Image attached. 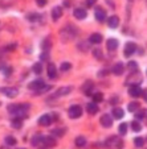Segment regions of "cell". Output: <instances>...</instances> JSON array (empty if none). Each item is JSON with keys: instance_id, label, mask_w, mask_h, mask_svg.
I'll return each mask as SVG.
<instances>
[{"instance_id": "cell-14", "label": "cell", "mask_w": 147, "mask_h": 149, "mask_svg": "<svg viewBox=\"0 0 147 149\" xmlns=\"http://www.w3.org/2000/svg\"><path fill=\"white\" fill-rule=\"evenodd\" d=\"M46 71H48V77L51 79H54L57 77V69H56V66H54V63H48Z\"/></svg>"}, {"instance_id": "cell-40", "label": "cell", "mask_w": 147, "mask_h": 149, "mask_svg": "<svg viewBox=\"0 0 147 149\" xmlns=\"http://www.w3.org/2000/svg\"><path fill=\"white\" fill-rule=\"evenodd\" d=\"M93 56L98 59H102V50L101 49H94L93 50Z\"/></svg>"}, {"instance_id": "cell-24", "label": "cell", "mask_w": 147, "mask_h": 149, "mask_svg": "<svg viewBox=\"0 0 147 149\" xmlns=\"http://www.w3.org/2000/svg\"><path fill=\"white\" fill-rule=\"evenodd\" d=\"M21 127H23V119L16 116V118L12 120V128H15V130H20Z\"/></svg>"}, {"instance_id": "cell-30", "label": "cell", "mask_w": 147, "mask_h": 149, "mask_svg": "<svg viewBox=\"0 0 147 149\" xmlns=\"http://www.w3.org/2000/svg\"><path fill=\"white\" fill-rule=\"evenodd\" d=\"M76 145L79 146V148L85 146V145H86V139L84 137V136H78V137L76 139Z\"/></svg>"}, {"instance_id": "cell-34", "label": "cell", "mask_w": 147, "mask_h": 149, "mask_svg": "<svg viewBox=\"0 0 147 149\" xmlns=\"http://www.w3.org/2000/svg\"><path fill=\"white\" fill-rule=\"evenodd\" d=\"M41 48H43L44 52H49V49H51V40L49 38L44 40V42L41 44Z\"/></svg>"}, {"instance_id": "cell-43", "label": "cell", "mask_w": 147, "mask_h": 149, "mask_svg": "<svg viewBox=\"0 0 147 149\" xmlns=\"http://www.w3.org/2000/svg\"><path fill=\"white\" fill-rule=\"evenodd\" d=\"M36 1H37V6H39V7L46 6V0H36Z\"/></svg>"}, {"instance_id": "cell-44", "label": "cell", "mask_w": 147, "mask_h": 149, "mask_svg": "<svg viewBox=\"0 0 147 149\" xmlns=\"http://www.w3.org/2000/svg\"><path fill=\"white\" fill-rule=\"evenodd\" d=\"M97 0H86V4H88V7H93L94 4H96Z\"/></svg>"}, {"instance_id": "cell-19", "label": "cell", "mask_w": 147, "mask_h": 149, "mask_svg": "<svg viewBox=\"0 0 147 149\" xmlns=\"http://www.w3.org/2000/svg\"><path fill=\"white\" fill-rule=\"evenodd\" d=\"M44 141V137H43V135H40V133H36V135L32 137V140H31V144L33 146H39L40 144Z\"/></svg>"}, {"instance_id": "cell-2", "label": "cell", "mask_w": 147, "mask_h": 149, "mask_svg": "<svg viewBox=\"0 0 147 149\" xmlns=\"http://www.w3.org/2000/svg\"><path fill=\"white\" fill-rule=\"evenodd\" d=\"M108 149H122L123 148V141L119 136H110L105 143Z\"/></svg>"}, {"instance_id": "cell-47", "label": "cell", "mask_w": 147, "mask_h": 149, "mask_svg": "<svg viewBox=\"0 0 147 149\" xmlns=\"http://www.w3.org/2000/svg\"><path fill=\"white\" fill-rule=\"evenodd\" d=\"M142 96H143V98H144V100L147 102V90H144V91H143V94H142Z\"/></svg>"}, {"instance_id": "cell-26", "label": "cell", "mask_w": 147, "mask_h": 149, "mask_svg": "<svg viewBox=\"0 0 147 149\" xmlns=\"http://www.w3.org/2000/svg\"><path fill=\"white\" fill-rule=\"evenodd\" d=\"M127 110L130 111V112H136V111L139 110V103L138 102H131V103H129Z\"/></svg>"}, {"instance_id": "cell-46", "label": "cell", "mask_w": 147, "mask_h": 149, "mask_svg": "<svg viewBox=\"0 0 147 149\" xmlns=\"http://www.w3.org/2000/svg\"><path fill=\"white\" fill-rule=\"evenodd\" d=\"M105 74H106V75H108V70H101V73H99L98 75H99V77H103Z\"/></svg>"}, {"instance_id": "cell-8", "label": "cell", "mask_w": 147, "mask_h": 149, "mask_svg": "<svg viewBox=\"0 0 147 149\" xmlns=\"http://www.w3.org/2000/svg\"><path fill=\"white\" fill-rule=\"evenodd\" d=\"M135 50H136L135 44H134V42H127L126 46H124V52H123L124 57H131L134 53H135Z\"/></svg>"}, {"instance_id": "cell-33", "label": "cell", "mask_w": 147, "mask_h": 149, "mask_svg": "<svg viewBox=\"0 0 147 149\" xmlns=\"http://www.w3.org/2000/svg\"><path fill=\"white\" fill-rule=\"evenodd\" d=\"M131 128H133L134 132H141V131H142V125H141V123H139V121H136V120L131 123Z\"/></svg>"}, {"instance_id": "cell-18", "label": "cell", "mask_w": 147, "mask_h": 149, "mask_svg": "<svg viewBox=\"0 0 147 149\" xmlns=\"http://www.w3.org/2000/svg\"><path fill=\"white\" fill-rule=\"evenodd\" d=\"M51 121H52L51 116L43 115L41 118H39V125H41V127H48L49 124H51Z\"/></svg>"}, {"instance_id": "cell-38", "label": "cell", "mask_w": 147, "mask_h": 149, "mask_svg": "<svg viewBox=\"0 0 147 149\" xmlns=\"http://www.w3.org/2000/svg\"><path fill=\"white\" fill-rule=\"evenodd\" d=\"M134 144H135L136 148H142V146L144 145V140L142 137H136L135 140H134Z\"/></svg>"}, {"instance_id": "cell-28", "label": "cell", "mask_w": 147, "mask_h": 149, "mask_svg": "<svg viewBox=\"0 0 147 149\" xmlns=\"http://www.w3.org/2000/svg\"><path fill=\"white\" fill-rule=\"evenodd\" d=\"M65 132H66L65 128H54V130L52 131V135H56V136H58V137H62V136L65 135Z\"/></svg>"}, {"instance_id": "cell-3", "label": "cell", "mask_w": 147, "mask_h": 149, "mask_svg": "<svg viewBox=\"0 0 147 149\" xmlns=\"http://www.w3.org/2000/svg\"><path fill=\"white\" fill-rule=\"evenodd\" d=\"M141 83H142V75L139 71L130 73V75L126 78V84H129V86H139Z\"/></svg>"}, {"instance_id": "cell-13", "label": "cell", "mask_w": 147, "mask_h": 149, "mask_svg": "<svg viewBox=\"0 0 147 149\" xmlns=\"http://www.w3.org/2000/svg\"><path fill=\"white\" fill-rule=\"evenodd\" d=\"M129 93H130V95L133 96V98H139V96H142L143 91H142V88L139 87V86H131Z\"/></svg>"}, {"instance_id": "cell-23", "label": "cell", "mask_w": 147, "mask_h": 149, "mask_svg": "<svg viewBox=\"0 0 147 149\" xmlns=\"http://www.w3.org/2000/svg\"><path fill=\"white\" fill-rule=\"evenodd\" d=\"M44 144H45L46 148H52V146H56V140H54L52 136H48V137H44Z\"/></svg>"}, {"instance_id": "cell-6", "label": "cell", "mask_w": 147, "mask_h": 149, "mask_svg": "<svg viewBox=\"0 0 147 149\" xmlns=\"http://www.w3.org/2000/svg\"><path fill=\"white\" fill-rule=\"evenodd\" d=\"M0 93L4 94L8 98H16L19 95V90L16 87H1L0 88Z\"/></svg>"}, {"instance_id": "cell-45", "label": "cell", "mask_w": 147, "mask_h": 149, "mask_svg": "<svg viewBox=\"0 0 147 149\" xmlns=\"http://www.w3.org/2000/svg\"><path fill=\"white\" fill-rule=\"evenodd\" d=\"M48 52H45V53H44V54H41V56H40V58H41V59H48Z\"/></svg>"}, {"instance_id": "cell-20", "label": "cell", "mask_w": 147, "mask_h": 149, "mask_svg": "<svg viewBox=\"0 0 147 149\" xmlns=\"http://www.w3.org/2000/svg\"><path fill=\"white\" fill-rule=\"evenodd\" d=\"M106 46H108L109 50H115L117 48H118V41H117L115 38H109L108 42H106Z\"/></svg>"}, {"instance_id": "cell-31", "label": "cell", "mask_w": 147, "mask_h": 149, "mask_svg": "<svg viewBox=\"0 0 147 149\" xmlns=\"http://www.w3.org/2000/svg\"><path fill=\"white\" fill-rule=\"evenodd\" d=\"M4 141H6V145H8V146L16 145V139L12 137V136H7V137L4 139Z\"/></svg>"}, {"instance_id": "cell-29", "label": "cell", "mask_w": 147, "mask_h": 149, "mask_svg": "<svg viewBox=\"0 0 147 149\" xmlns=\"http://www.w3.org/2000/svg\"><path fill=\"white\" fill-rule=\"evenodd\" d=\"M90 44H91L90 41H89V42H79V44H78V49L81 52H88L89 48H90Z\"/></svg>"}, {"instance_id": "cell-27", "label": "cell", "mask_w": 147, "mask_h": 149, "mask_svg": "<svg viewBox=\"0 0 147 149\" xmlns=\"http://www.w3.org/2000/svg\"><path fill=\"white\" fill-rule=\"evenodd\" d=\"M127 70L130 73H134V71H138V63L135 61H130L127 63Z\"/></svg>"}, {"instance_id": "cell-15", "label": "cell", "mask_w": 147, "mask_h": 149, "mask_svg": "<svg viewBox=\"0 0 147 149\" xmlns=\"http://www.w3.org/2000/svg\"><path fill=\"white\" fill-rule=\"evenodd\" d=\"M73 15H74V17L78 20H84V19H86V16H88V13H86V11L84 8H76L73 12Z\"/></svg>"}, {"instance_id": "cell-1", "label": "cell", "mask_w": 147, "mask_h": 149, "mask_svg": "<svg viewBox=\"0 0 147 149\" xmlns=\"http://www.w3.org/2000/svg\"><path fill=\"white\" fill-rule=\"evenodd\" d=\"M29 110V104H9L8 106V112L13 116H17V118H21V115L25 118L27 111Z\"/></svg>"}, {"instance_id": "cell-5", "label": "cell", "mask_w": 147, "mask_h": 149, "mask_svg": "<svg viewBox=\"0 0 147 149\" xmlns=\"http://www.w3.org/2000/svg\"><path fill=\"white\" fill-rule=\"evenodd\" d=\"M68 115L70 119H78L82 116V108L79 107V106H77V104H74V106H72L68 110Z\"/></svg>"}, {"instance_id": "cell-4", "label": "cell", "mask_w": 147, "mask_h": 149, "mask_svg": "<svg viewBox=\"0 0 147 149\" xmlns=\"http://www.w3.org/2000/svg\"><path fill=\"white\" fill-rule=\"evenodd\" d=\"M72 91H73V87H72V86H64V87H60L58 90L56 91V93L52 94V95L49 96L48 100H52V99H57V98H61V96H65V95H68V94H70Z\"/></svg>"}, {"instance_id": "cell-25", "label": "cell", "mask_w": 147, "mask_h": 149, "mask_svg": "<svg viewBox=\"0 0 147 149\" xmlns=\"http://www.w3.org/2000/svg\"><path fill=\"white\" fill-rule=\"evenodd\" d=\"M123 110H122L121 107H115V108H113V116L115 119H122L123 118Z\"/></svg>"}, {"instance_id": "cell-39", "label": "cell", "mask_w": 147, "mask_h": 149, "mask_svg": "<svg viewBox=\"0 0 147 149\" xmlns=\"http://www.w3.org/2000/svg\"><path fill=\"white\" fill-rule=\"evenodd\" d=\"M49 90H52V86H43V87L41 88H39V90H37V95H39V94H43V93H45V91H49Z\"/></svg>"}, {"instance_id": "cell-32", "label": "cell", "mask_w": 147, "mask_h": 149, "mask_svg": "<svg viewBox=\"0 0 147 149\" xmlns=\"http://www.w3.org/2000/svg\"><path fill=\"white\" fill-rule=\"evenodd\" d=\"M118 131H119V135L121 136L126 135V133H127V123H122L121 125H119Z\"/></svg>"}, {"instance_id": "cell-7", "label": "cell", "mask_w": 147, "mask_h": 149, "mask_svg": "<svg viewBox=\"0 0 147 149\" xmlns=\"http://www.w3.org/2000/svg\"><path fill=\"white\" fill-rule=\"evenodd\" d=\"M94 16H96V19L98 20L99 23H103L105 20H106V12H105V9L102 7H96Z\"/></svg>"}, {"instance_id": "cell-42", "label": "cell", "mask_w": 147, "mask_h": 149, "mask_svg": "<svg viewBox=\"0 0 147 149\" xmlns=\"http://www.w3.org/2000/svg\"><path fill=\"white\" fill-rule=\"evenodd\" d=\"M144 113H146V111H143V110H142V111H139V112H138V111H136V113H135V118L136 119H142V118H144Z\"/></svg>"}, {"instance_id": "cell-36", "label": "cell", "mask_w": 147, "mask_h": 149, "mask_svg": "<svg viewBox=\"0 0 147 149\" xmlns=\"http://www.w3.org/2000/svg\"><path fill=\"white\" fill-rule=\"evenodd\" d=\"M93 100L96 102V103H101L102 100H103V95H102V93H96L93 95Z\"/></svg>"}, {"instance_id": "cell-11", "label": "cell", "mask_w": 147, "mask_h": 149, "mask_svg": "<svg viewBox=\"0 0 147 149\" xmlns=\"http://www.w3.org/2000/svg\"><path fill=\"white\" fill-rule=\"evenodd\" d=\"M82 91H84V94H86V95H91V93L94 91V84L91 81H88L85 82V84L82 86Z\"/></svg>"}, {"instance_id": "cell-35", "label": "cell", "mask_w": 147, "mask_h": 149, "mask_svg": "<svg viewBox=\"0 0 147 149\" xmlns=\"http://www.w3.org/2000/svg\"><path fill=\"white\" fill-rule=\"evenodd\" d=\"M33 71L36 74L41 73V71H43V63H41V62H37V63H34V65H33Z\"/></svg>"}, {"instance_id": "cell-17", "label": "cell", "mask_w": 147, "mask_h": 149, "mask_svg": "<svg viewBox=\"0 0 147 149\" xmlns=\"http://www.w3.org/2000/svg\"><path fill=\"white\" fill-rule=\"evenodd\" d=\"M61 16H62V8L61 7H54V8L52 9V19H53L54 21H57Z\"/></svg>"}, {"instance_id": "cell-21", "label": "cell", "mask_w": 147, "mask_h": 149, "mask_svg": "<svg viewBox=\"0 0 147 149\" xmlns=\"http://www.w3.org/2000/svg\"><path fill=\"white\" fill-rule=\"evenodd\" d=\"M102 40H103L102 34H99V33H93V34L90 36V38H89V41H90L91 44H101Z\"/></svg>"}, {"instance_id": "cell-37", "label": "cell", "mask_w": 147, "mask_h": 149, "mask_svg": "<svg viewBox=\"0 0 147 149\" xmlns=\"http://www.w3.org/2000/svg\"><path fill=\"white\" fill-rule=\"evenodd\" d=\"M60 69H61V71H68L72 69V65L69 63V62H62L61 66H60Z\"/></svg>"}, {"instance_id": "cell-10", "label": "cell", "mask_w": 147, "mask_h": 149, "mask_svg": "<svg viewBox=\"0 0 147 149\" xmlns=\"http://www.w3.org/2000/svg\"><path fill=\"white\" fill-rule=\"evenodd\" d=\"M43 86H45V83H44L43 79H36V81L31 82V83L28 84V88H29V90H34V91H37L39 88L43 87Z\"/></svg>"}, {"instance_id": "cell-22", "label": "cell", "mask_w": 147, "mask_h": 149, "mask_svg": "<svg viewBox=\"0 0 147 149\" xmlns=\"http://www.w3.org/2000/svg\"><path fill=\"white\" fill-rule=\"evenodd\" d=\"M108 24L110 28H117V26L119 25V19L118 16H111L108 19Z\"/></svg>"}, {"instance_id": "cell-16", "label": "cell", "mask_w": 147, "mask_h": 149, "mask_svg": "<svg viewBox=\"0 0 147 149\" xmlns=\"http://www.w3.org/2000/svg\"><path fill=\"white\" fill-rule=\"evenodd\" d=\"M86 111H88L89 115H96V113L99 111V108H98V106H97V103L94 102V103H88V106H86Z\"/></svg>"}, {"instance_id": "cell-41", "label": "cell", "mask_w": 147, "mask_h": 149, "mask_svg": "<svg viewBox=\"0 0 147 149\" xmlns=\"http://www.w3.org/2000/svg\"><path fill=\"white\" fill-rule=\"evenodd\" d=\"M37 17H39V15H37V13H31V15H28V20H29V21H36Z\"/></svg>"}, {"instance_id": "cell-9", "label": "cell", "mask_w": 147, "mask_h": 149, "mask_svg": "<svg viewBox=\"0 0 147 149\" xmlns=\"http://www.w3.org/2000/svg\"><path fill=\"white\" fill-rule=\"evenodd\" d=\"M99 121H101L102 127H105V128H110L111 125H113V119H111L110 115H102L101 119H99Z\"/></svg>"}, {"instance_id": "cell-12", "label": "cell", "mask_w": 147, "mask_h": 149, "mask_svg": "<svg viewBox=\"0 0 147 149\" xmlns=\"http://www.w3.org/2000/svg\"><path fill=\"white\" fill-rule=\"evenodd\" d=\"M123 71H124V66H123V63H122V62H117L115 65L113 66L114 75L119 77V75H122V74H123Z\"/></svg>"}]
</instances>
